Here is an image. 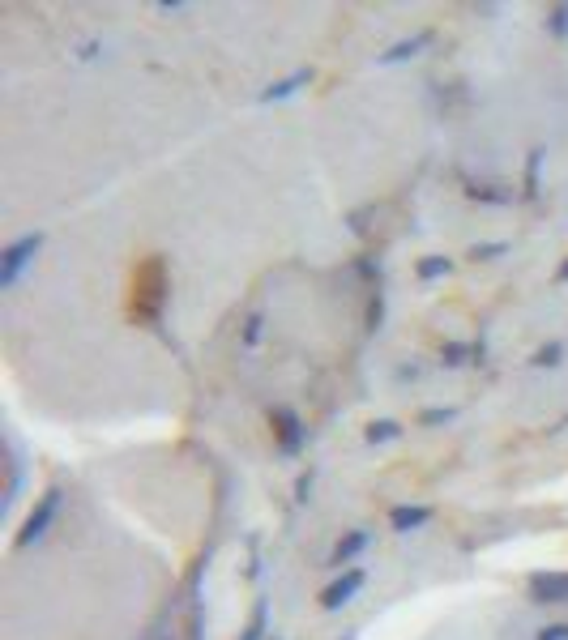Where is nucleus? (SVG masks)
Returning <instances> with one entry per match:
<instances>
[{"label":"nucleus","instance_id":"obj_12","mask_svg":"<svg viewBox=\"0 0 568 640\" xmlns=\"http://www.w3.org/2000/svg\"><path fill=\"white\" fill-rule=\"evenodd\" d=\"M261 628H265V606H257V615H252L248 636H244V640H261Z\"/></svg>","mask_w":568,"mask_h":640},{"label":"nucleus","instance_id":"obj_2","mask_svg":"<svg viewBox=\"0 0 568 640\" xmlns=\"http://www.w3.org/2000/svg\"><path fill=\"white\" fill-rule=\"evenodd\" d=\"M60 512V491L52 487V491H43V500H39V508L26 517V530H22V538H18V547H30L35 538H43L47 534V525H52V517Z\"/></svg>","mask_w":568,"mask_h":640},{"label":"nucleus","instance_id":"obj_9","mask_svg":"<svg viewBox=\"0 0 568 640\" xmlns=\"http://www.w3.org/2000/svg\"><path fill=\"white\" fill-rule=\"evenodd\" d=\"M278 423H282V448H299V423L291 419V414H278Z\"/></svg>","mask_w":568,"mask_h":640},{"label":"nucleus","instance_id":"obj_3","mask_svg":"<svg viewBox=\"0 0 568 640\" xmlns=\"http://www.w3.org/2000/svg\"><path fill=\"white\" fill-rule=\"evenodd\" d=\"M359 585H364V572L351 568V572L342 576V581H334V585H329L325 594H321V606H325V611H338V606H346V602L355 598V589H359Z\"/></svg>","mask_w":568,"mask_h":640},{"label":"nucleus","instance_id":"obj_8","mask_svg":"<svg viewBox=\"0 0 568 640\" xmlns=\"http://www.w3.org/2000/svg\"><path fill=\"white\" fill-rule=\"evenodd\" d=\"M423 43H428V35H419V39H410V43H398L393 52H385V56H381V64H398V60H406V56H415Z\"/></svg>","mask_w":568,"mask_h":640},{"label":"nucleus","instance_id":"obj_1","mask_svg":"<svg viewBox=\"0 0 568 640\" xmlns=\"http://www.w3.org/2000/svg\"><path fill=\"white\" fill-rule=\"evenodd\" d=\"M39 244H43V235L35 231V235H22V239H13V244L5 248V256H0V286H9L22 278V269L35 261V252H39Z\"/></svg>","mask_w":568,"mask_h":640},{"label":"nucleus","instance_id":"obj_11","mask_svg":"<svg viewBox=\"0 0 568 640\" xmlns=\"http://www.w3.org/2000/svg\"><path fill=\"white\" fill-rule=\"evenodd\" d=\"M398 423H376V427H368V440L376 444V440H393V436H398Z\"/></svg>","mask_w":568,"mask_h":640},{"label":"nucleus","instance_id":"obj_14","mask_svg":"<svg viewBox=\"0 0 568 640\" xmlns=\"http://www.w3.org/2000/svg\"><path fill=\"white\" fill-rule=\"evenodd\" d=\"M539 640H568V623H560V628H547Z\"/></svg>","mask_w":568,"mask_h":640},{"label":"nucleus","instance_id":"obj_7","mask_svg":"<svg viewBox=\"0 0 568 640\" xmlns=\"http://www.w3.org/2000/svg\"><path fill=\"white\" fill-rule=\"evenodd\" d=\"M304 82H312V73H291L287 82H278V86H270V90L261 94V99H265V103H274V99H287V94H295V90L304 86Z\"/></svg>","mask_w":568,"mask_h":640},{"label":"nucleus","instance_id":"obj_10","mask_svg":"<svg viewBox=\"0 0 568 640\" xmlns=\"http://www.w3.org/2000/svg\"><path fill=\"white\" fill-rule=\"evenodd\" d=\"M436 274H449V261H445V256H432V261L419 265V278H423V282L436 278Z\"/></svg>","mask_w":568,"mask_h":640},{"label":"nucleus","instance_id":"obj_15","mask_svg":"<svg viewBox=\"0 0 568 640\" xmlns=\"http://www.w3.org/2000/svg\"><path fill=\"white\" fill-rule=\"evenodd\" d=\"M556 278H560V282H568V261L560 265V274H556Z\"/></svg>","mask_w":568,"mask_h":640},{"label":"nucleus","instance_id":"obj_5","mask_svg":"<svg viewBox=\"0 0 568 640\" xmlns=\"http://www.w3.org/2000/svg\"><path fill=\"white\" fill-rule=\"evenodd\" d=\"M428 521H432V508H423V504H402V508L389 512V525L393 530H402V534L419 530V525H428Z\"/></svg>","mask_w":568,"mask_h":640},{"label":"nucleus","instance_id":"obj_4","mask_svg":"<svg viewBox=\"0 0 568 640\" xmlns=\"http://www.w3.org/2000/svg\"><path fill=\"white\" fill-rule=\"evenodd\" d=\"M530 589L539 602H568V572H539Z\"/></svg>","mask_w":568,"mask_h":640},{"label":"nucleus","instance_id":"obj_6","mask_svg":"<svg viewBox=\"0 0 568 640\" xmlns=\"http://www.w3.org/2000/svg\"><path fill=\"white\" fill-rule=\"evenodd\" d=\"M368 547V534L364 530H355V534H346L342 542H338V551H334V564L342 568V564H351V559L359 555V551H364Z\"/></svg>","mask_w":568,"mask_h":640},{"label":"nucleus","instance_id":"obj_13","mask_svg":"<svg viewBox=\"0 0 568 640\" xmlns=\"http://www.w3.org/2000/svg\"><path fill=\"white\" fill-rule=\"evenodd\" d=\"M534 363H560V346H547V350H539V359Z\"/></svg>","mask_w":568,"mask_h":640}]
</instances>
